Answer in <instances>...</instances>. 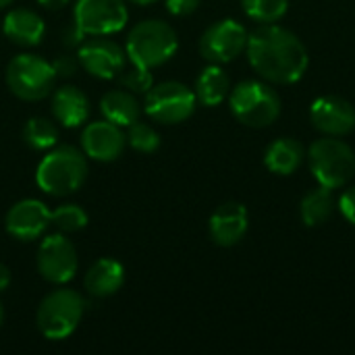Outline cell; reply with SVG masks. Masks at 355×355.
<instances>
[{"mask_svg":"<svg viewBox=\"0 0 355 355\" xmlns=\"http://www.w3.org/2000/svg\"><path fill=\"white\" fill-rule=\"evenodd\" d=\"M250 64L268 81L279 85L295 83L310 64L308 48L289 29L264 23L248 35L245 46Z\"/></svg>","mask_w":355,"mask_h":355,"instance_id":"6da1fadb","label":"cell"},{"mask_svg":"<svg viewBox=\"0 0 355 355\" xmlns=\"http://www.w3.org/2000/svg\"><path fill=\"white\" fill-rule=\"evenodd\" d=\"M87 179V160L81 150L60 146L50 150L35 168L37 187L54 198H64L81 189Z\"/></svg>","mask_w":355,"mask_h":355,"instance_id":"7a4b0ae2","label":"cell"},{"mask_svg":"<svg viewBox=\"0 0 355 355\" xmlns=\"http://www.w3.org/2000/svg\"><path fill=\"white\" fill-rule=\"evenodd\" d=\"M179 50L177 31L160 19H146L133 25L127 35L125 52L131 64L156 69L168 62Z\"/></svg>","mask_w":355,"mask_h":355,"instance_id":"3957f363","label":"cell"},{"mask_svg":"<svg viewBox=\"0 0 355 355\" xmlns=\"http://www.w3.org/2000/svg\"><path fill=\"white\" fill-rule=\"evenodd\" d=\"M85 312V300L73 289H54L37 306L35 322L40 333L50 341L69 339Z\"/></svg>","mask_w":355,"mask_h":355,"instance_id":"277c9868","label":"cell"},{"mask_svg":"<svg viewBox=\"0 0 355 355\" xmlns=\"http://www.w3.org/2000/svg\"><path fill=\"white\" fill-rule=\"evenodd\" d=\"M308 162L318 185L339 189L355 175V152L341 137L316 139L308 150Z\"/></svg>","mask_w":355,"mask_h":355,"instance_id":"5b68a950","label":"cell"},{"mask_svg":"<svg viewBox=\"0 0 355 355\" xmlns=\"http://www.w3.org/2000/svg\"><path fill=\"white\" fill-rule=\"evenodd\" d=\"M6 85L12 96L23 102H40L54 92L56 71L50 60L37 54H17L4 73Z\"/></svg>","mask_w":355,"mask_h":355,"instance_id":"8992f818","label":"cell"},{"mask_svg":"<svg viewBox=\"0 0 355 355\" xmlns=\"http://www.w3.org/2000/svg\"><path fill=\"white\" fill-rule=\"evenodd\" d=\"M233 116L248 127H268L281 114V96L262 81L245 79L229 94Z\"/></svg>","mask_w":355,"mask_h":355,"instance_id":"52a82bcc","label":"cell"},{"mask_svg":"<svg viewBox=\"0 0 355 355\" xmlns=\"http://www.w3.org/2000/svg\"><path fill=\"white\" fill-rule=\"evenodd\" d=\"M198 98L191 87L181 81H162L146 92L144 112L162 125H177L187 121L196 110Z\"/></svg>","mask_w":355,"mask_h":355,"instance_id":"ba28073f","label":"cell"},{"mask_svg":"<svg viewBox=\"0 0 355 355\" xmlns=\"http://www.w3.org/2000/svg\"><path fill=\"white\" fill-rule=\"evenodd\" d=\"M35 268L44 281L52 285H67L79 268L75 245L60 233L46 235L35 254Z\"/></svg>","mask_w":355,"mask_h":355,"instance_id":"9c48e42d","label":"cell"},{"mask_svg":"<svg viewBox=\"0 0 355 355\" xmlns=\"http://www.w3.org/2000/svg\"><path fill=\"white\" fill-rule=\"evenodd\" d=\"M129 21L125 0H77L73 23L85 35H112Z\"/></svg>","mask_w":355,"mask_h":355,"instance_id":"30bf717a","label":"cell"},{"mask_svg":"<svg viewBox=\"0 0 355 355\" xmlns=\"http://www.w3.org/2000/svg\"><path fill=\"white\" fill-rule=\"evenodd\" d=\"M248 29L235 19L212 23L200 37V54L214 64L235 60L248 46Z\"/></svg>","mask_w":355,"mask_h":355,"instance_id":"8fae6325","label":"cell"},{"mask_svg":"<svg viewBox=\"0 0 355 355\" xmlns=\"http://www.w3.org/2000/svg\"><path fill=\"white\" fill-rule=\"evenodd\" d=\"M77 60L92 77L116 79L127 64V52L116 42L96 35V40H87L77 48Z\"/></svg>","mask_w":355,"mask_h":355,"instance_id":"7c38bea8","label":"cell"},{"mask_svg":"<svg viewBox=\"0 0 355 355\" xmlns=\"http://www.w3.org/2000/svg\"><path fill=\"white\" fill-rule=\"evenodd\" d=\"M50 225H52V210L44 202L33 198L12 204L4 218L6 233L12 239L25 243L44 237Z\"/></svg>","mask_w":355,"mask_h":355,"instance_id":"4fadbf2b","label":"cell"},{"mask_svg":"<svg viewBox=\"0 0 355 355\" xmlns=\"http://www.w3.org/2000/svg\"><path fill=\"white\" fill-rule=\"evenodd\" d=\"M310 121L320 133L343 137L355 129V108L341 96H320L310 106Z\"/></svg>","mask_w":355,"mask_h":355,"instance_id":"5bb4252c","label":"cell"},{"mask_svg":"<svg viewBox=\"0 0 355 355\" xmlns=\"http://www.w3.org/2000/svg\"><path fill=\"white\" fill-rule=\"evenodd\" d=\"M127 146V135L123 129L110 121H94L81 133L83 154L98 162H114L123 156Z\"/></svg>","mask_w":355,"mask_h":355,"instance_id":"9a60e30c","label":"cell"},{"mask_svg":"<svg viewBox=\"0 0 355 355\" xmlns=\"http://www.w3.org/2000/svg\"><path fill=\"white\" fill-rule=\"evenodd\" d=\"M250 227V216H248V208L239 202H225L220 204L208 223V231L210 237L216 245L220 248H233L237 245Z\"/></svg>","mask_w":355,"mask_h":355,"instance_id":"2e32d148","label":"cell"},{"mask_svg":"<svg viewBox=\"0 0 355 355\" xmlns=\"http://www.w3.org/2000/svg\"><path fill=\"white\" fill-rule=\"evenodd\" d=\"M2 33L17 46H37L44 40V19L31 8H12L2 21Z\"/></svg>","mask_w":355,"mask_h":355,"instance_id":"e0dca14e","label":"cell"},{"mask_svg":"<svg viewBox=\"0 0 355 355\" xmlns=\"http://www.w3.org/2000/svg\"><path fill=\"white\" fill-rule=\"evenodd\" d=\"M52 116L62 125V127H79L85 123L89 114V102L87 96L75 87V85H60L52 92L50 100Z\"/></svg>","mask_w":355,"mask_h":355,"instance_id":"ac0fdd59","label":"cell"},{"mask_svg":"<svg viewBox=\"0 0 355 355\" xmlns=\"http://www.w3.org/2000/svg\"><path fill=\"white\" fill-rule=\"evenodd\" d=\"M125 285V268L121 262L112 260V258H100L96 260L83 279V287L92 297H110L116 291H121V287Z\"/></svg>","mask_w":355,"mask_h":355,"instance_id":"d6986e66","label":"cell"},{"mask_svg":"<svg viewBox=\"0 0 355 355\" xmlns=\"http://www.w3.org/2000/svg\"><path fill=\"white\" fill-rule=\"evenodd\" d=\"M306 160V148L293 137L275 139L264 152V164L275 175H293Z\"/></svg>","mask_w":355,"mask_h":355,"instance_id":"ffe728a7","label":"cell"},{"mask_svg":"<svg viewBox=\"0 0 355 355\" xmlns=\"http://www.w3.org/2000/svg\"><path fill=\"white\" fill-rule=\"evenodd\" d=\"M100 112L106 121L119 125V127H129L141 116V106L135 98L133 92L129 89H108L100 98Z\"/></svg>","mask_w":355,"mask_h":355,"instance_id":"44dd1931","label":"cell"},{"mask_svg":"<svg viewBox=\"0 0 355 355\" xmlns=\"http://www.w3.org/2000/svg\"><path fill=\"white\" fill-rule=\"evenodd\" d=\"M196 98L204 106H218L231 94L229 75L220 69V64H208L196 79Z\"/></svg>","mask_w":355,"mask_h":355,"instance_id":"7402d4cb","label":"cell"},{"mask_svg":"<svg viewBox=\"0 0 355 355\" xmlns=\"http://www.w3.org/2000/svg\"><path fill=\"white\" fill-rule=\"evenodd\" d=\"M337 208V200L331 187L318 185L314 191L306 193L300 204V214L306 227H320L324 225Z\"/></svg>","mask_w":355,"mask_h":355,"instance_id":"603a6c76","label":"cell"},{"mask_svg":"<svg viewBox=\"0 0 355 355\" xmlns=\"http://www.w3.org/2000/svg\"><path fill=\"white\" fill-rule=\"evenodd\" d=\"M23 141L37 152L52 150L58 141V129L50 119L31 116L23 127Z\"/></svg>","mask_w":355,"mask_h":355,"instance_id":"cb8c5ba5","label":"cell"},{"mask_svg":"<svg viewBox=\"0 0 355 355\" xmlns=\"http://www.w3.org/2000/svg\"><path fill=\"white\" fill-rule=\"evenodd\" d=\"M243 10L258 23H277L287 15L289 0H241Z\"/></svg>","mask_w":355,"mask_h":355,"instance_id":"d4e9b609","label":"cell"},{"mask_svg":"<svg viewBox=\"0 0 355 355\" xmlns=\"http://www.w3.org/2000/svg\"><path fill=\"white\" fill-rule=\"evenodd\" d=\"M52 225L60 233H77L87 227V212L77 204H62L52 210Z\"/></svg>","mask_w":355,"mask_h":355,"instance_id":"484cf974","label":"cell"},{"mask_svg":"<svg viewBox=\"0 0 355 355\" xmlns=\"http://www.w3.org/2000/svg\"><path fill=\"white\" fill-rule=\"evenodd\" d=\"M127 144L141 154H154L160 148V135L148 123L135 121L127 127Z\"/></svg>","mask_w":355,"mask_h":355,"instance_id":"4316f807","label":"cell"},{"mask_svg":"<svg viewBox=\"0 0 355 355\" xmlns=\"http://www.w3.org/2000/svg\"><path fill=\"white\" fill-rule=\"evenodd\" d=\"M116 79H119V83H121L125 89H129V92H133V94H146V92L154 85V79H152L150 69L137 67V64H133V67H129V69H123V71L119 73Z\"/></svg>","mask_w":355,"mask_h":355,"instance_id":"83f0119b","label":"cell"},{"mask_svg":"<svg viewBox=\"0 0 355 355\" xmlns=\"http://www.w3.org/2000/svg\"><path fill=\"white\" fill-rule=\"evenodd\" d=\"M202 0H164L166 10L175 17H187L198 10Z\"/></svg>","mask_w":355,"mask_h":355,"instance_id":"f1b7e54d","label":"cell"},{"mask_svg":"<svg viewBox=\"0 0 355 355\" xmlns=\"http://www.w3.org/2000/svg\"><path fill=\"white\" fill-rule=\"evenodd\" d=\"M52 67L56 71V77H73L77 73V67H79V60H75L73 56L69 54H60L58 58L52 60Z\"/></svg>","mask_w":355,"mask_h":355,"instance_id":"f546056e","label":"cell"},{"mask_svg":"<svg viewBox=\"0 0 355 355\" xmlns=\"http://www.w3.org/2000/svg\"><path fill=\"white\" fill-rule=\"evenodd\" d=\"M337 206H339L341 214L347 218V223L355 227V187H349V189H345V191L341 193Z\"/></svg>","mask_w":355,"mask_h":355,"instance_id":"4dcf8cb0","label":"cell"},{"mask_svg":"<svg viewBox=\"0 0 355 355\" xmlns=\"http://www.w3.org/2000/svg\"><path fill=\"white\" fill-rule=\"evenodd\" d=\"M83 37H85V33L73 23V25L67 29V33H64V44H67V46H77V48H79V46L83 44Z\"/></svg>","mask_w":355,"mask_h":355,"instance_id":"1f68e13d","label":"cell"},{"mask_svg":"<svg viewBox=\"0 0 355 355\" xmlns=\"http://www.w3.org/2000/svg\"><path fill=\"white\" fill-rule=\"evenodd\" d=\"M10 281H12V277H10L8 266L0 264V293H2V291H6V289L10 287Z\"/></svg>","mask_w":355,"mask_h":355,"instance_id":"d6a6232c","label":"cell"},{"mask_svg":"<svg viewBox=\"0 0 355 355\" xmlns=\"http://www.w3.org/2000/svg\"><path fill=\"white\" fill-rule=\"evenodd\" d=\"M37 4L44 6V8H50V10H58L64 4H69V0H37Z\"/></svg>","mask_w":355,"mask_h":355,"instance_id":"836d02e7","label":"cell"},{"mask_svg":"<svg viewBox=\"0 0 355 355\" xmlns=\"http://www.w3.org/2000/svg\"><path fill=\"white\" fill-rule=\"evenodd\" d=\"M129 2L139 4V6H146V4H152V2H156V0H129Z\"/></svg>","mask_w":355,"mask_h":355,"instance_id":"e575fe53","label":"cell"},{"mask_svg":"<svg viewBox=\"0 0 355 355\" xmlns=\"http://www.w3.org/2000/svg\"><path fill=\"white\" fill-rule=\"evenodd\" d=\"M15 0H0V8H6V6H10Z\"/></svg>","mask_w":355,"mask_h":355,"instance_id":"d590c367","label":"cell"},{"mask_svg":"<svg viewBox=\"0 0 355 355\" xmlns=\"http://www.w3.org/2000/svg\"><path fill=\"white\" fill-rule=\"evenodd\" d=\"M2 320H4V310H2V304H0V327H2Z\"/></svg>","mask_w":355,"mask_h":355,"instance_id":"8d00e7d4","label":"cell"}]
</instances>
